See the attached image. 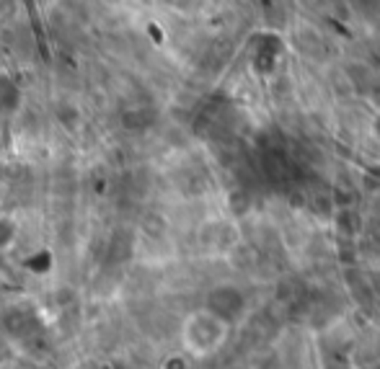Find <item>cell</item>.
Returning a JSON list of instances; mask_svg holds the SVG:
<instances>
[{"label":"cell","instance_id":"6da1fadb","mask_svg":"<svg viewBox=\"0 0 380 369\" xmlns=\"http://www.w3.org/2000/svg\"><path fill=\"white\" fill-rule=\"evenodd\" d=\"M225 334H228V323H222L220 318H215L212 312H194L192 318H187L184 323V343L192 354L197 356H207L212 354L222 341H225Z\"/></svg>","mask_w":380,"mask_h":369},{"label":"cell","instance_id":"7a4b0ae2","mask_svg":"<svg viewBox=\"0 0 380 369\" xmlns=\"http://www.w3.org/2000/svg\"><path fill=\"white\" fill-rule=\"evenodd\" d=\"M207 307H210L207 312H212L222 323H233V320H238L244 315L246 297H244V292L236 290V287H217V290H212V294H210Z\"/></svg>","mask_w":380,"mask_h":369}]
</instances>
